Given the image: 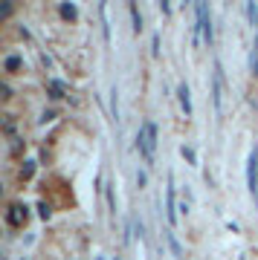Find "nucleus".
Segmentation results:
<instances>
[{
    "label": "nucleus",
    "instance_id": "obj_8",
    "mask_svg": "<svg viewBox=\"0 0 258 260\" xmlns=\"http://www.w3.org/2000/svg\"><path fill=\"white\" fill-rule=\"evenodd\" d=\"M165 243H168V249H171L174 258L183 260V246H180V240H177V234H174L171 228H165Z\"/></svg>",
    "mask_w": 258,
    "mask_h": 260
},
{
    "label": "nucleus",
    "instance_id": "obj_18",
    "mask_svg": "<svg viewBox=\"0 0 258 260\" xmlns=\"http://www.w3.org/2000/svg\"><path fill=\"white\" fill-rule=\"evenodd\" d=\"M32 171H35V162H24V165H21V179H29V176H32Z\"/></svg>",
    "mask_w": 258,
    "mask_h": 260
},
{
    "label": "nucleus",
    "instance_id": "obj_2",
    "mask_svg": "<svg viewBox=\"0 0 258 260\" xmlns=\"http://www.w3.org/2000/svg\"><path fill=\"white\" fill-rule=\"evenodd\" d=\"M224 96H226L224 66H221V61H215V72H212V104H215V113L218 116L224 113Z\"/></svg>",
    "mask_w": 258,
    "mask_h": 260
},
{
    "label": "nucleus",
    "instance_id": "obj_21",
    "mask_svg": "<svg viewBox=\"0 0 258 260\" xmlns=\"http://www.w3.org/2000/svg\"><path fill=\"white\" fill-rule=\"evenodd\" d=\"M3 130H6V133H15V116H6V122H3Z\"/></svg>",
    "mask_w": 258,
    "mask_h": 260
},
{
    "label": "nucleus",
    "instance_id": "obj_13",
    "mask_svg": "<svg viewBox=\"0 0 258 260\" xmlns=\"http://www.w3.org/2000/svg\"><path fill=\"white\" fill-rule=\"evenodd\" d=\"M104 194H107V205H110V214L116 217V185H113V182H107V185H104Z\"/></svg>",
    "mask_w": 258,
    "mask_h": 260
},
{
    "label": "nucleus",
    "instance_id": "obj_19",
    "mask_svg": "<svg viewBox=\"0 0 258 260\" xmlns=\"http://www.w3.org/2000/svg\"><path fill=\"white\" fill-rule=\"evenodd\" d=\"M133 234H139V240L145 237V226H142V220H139V217L133 220Z\"/></svg>",
    "mask_w": 258,
    "mask_h": 260
},
{
    "label": "nucleus",
    "instance_id": "obj_7",
    "mask_svg": "<svg viewBox=\"0 0 258 260\" xmlns=\"http://www.w3.org/2000/svg\"><path fill=\"white\" fill-rule=\"evenodd\" d=\"M177 101H180V107H183L186 119H192V90H189V84H186V81H180V84H177Z\"/></svg>",
    "mask_w": 258,
    "mask_h": 260
},
{
    "label": "nucleus",
    "instance_id": "obj_4",
    "mask_svg": "<svg viewBox=\"0 0 258 260\" xmlns=\"http://www.w3.org/2000/svg\"><path fill=\"white\" fill-rule=\"evenodd\" d=\"M247 188H250V196L256 199L258 211V148H253L250 156H247Z\"/></svg>",
    "mask_w": 258,
    "mask_h": 260
},
{
    "label": "nucleus",
    "instance_id": "obj_11",
    "mask_svg": "<svg viewBox=\"0 0 258 260\" xmlns=\"http://www.w3.org/2000/svg\"><path fill=\"white\" fill-rule=\"evenodd\" d=\"M130 21H133V32H142V12H139V6L136 3H130Z\"/></svg>",
    "mask_w": 258,
    "mask_h": 260
},
{
    "label": "nucleus",
    "instance_id": "obj_5",
    "mask_svg": "<svg viewBox=\"0 0 258 260\" xmlns=\"http://www.w3.org/2000/svg\"><path fill=\"white\" fill-rule=\"evenodd\" d=\"M165 220L168 228L177 226V196H174V176L168 173V188H165Z\"/></svg>",
    "mask_w": 258,
    "mask_h": 260
},
{
    "label": "nucleus",
    "instance_id": "obj_17",
    "mask_svg": "<svg viewBox=\"0 0 258 260\" xmlns=\"http://www.w3.org/2000/svg\"><path fill=\"white\" fill-rule=\"evenodd\" d=\"M180 156H183L189 165H197V153H194V148H189V145H183V148H180Z\"/></svg>",
    "mask_w": 258,
    "mask_h": 260
},
{
    "label": "nucleus",
    "instance_id": "obj_16",
    "mask_svg": "<svg viewBox=\"0 0 258 260\" xmlns=\"http://www.w3.org/2000/svg\"><path fill=\"white\" fill-rule=\"evenodd\" d=\"M21 64H24V61H21V55H9V58H6V72H18V69H21Z\"/></svg>",
    "mask_w": 258,
    "mask_h": 260
},
{
    "label": "nucleus",
    "instance_id": "obj_20",
    "mask_svg": "<svg viewBox=\"0 0 258 260\" xmlns=\"http://www.w3.org/2000/svg\"><path fill=\"white\" fill-rule=\"evenodd\" d=\"M151 55H154V58L160 55V35H154V38H151Z\"/></svg>",
    "mask_w": 258,
    "mask_h": 260
},
{
    "label": "nucleus",
    "instance_id": "obj_23",
    "mask_svg": "<svg viewBox=\"0 0 258 260\" xmlns=\"http://www.w3.org/2000/svg\"><path fill=\"white\" fill-rule=\"evenodd\" d=\"M38 211H41V217H44V220H50V214H52V211H50V205H47V202H41V205H38Z\"/></svg>",
    "mask_w": 258,
    "mask_h": 260
},
{
    "label": "nucleus",
    "instance_id": "obj_14",
    "mask_svg": "<svg viewBox=\"0 0 258 260\" xmlns=\"http://www.w3.org/2000/svg\"><path fill=\"white\" fill-rule=\"evenodd\" d=\"M247 18H250V23L256 29V38H258V3H247Z\"/></svg>",
    "mask_w": 258,
    "mask_h": 260
},
{
    "label": "nucleus",
    "instance_id": "obj_3",
    "mask_svg": "<svg viewBox=\"0 0 258 260\" xmlns=\"http://www.w3.org/2000/svg\"><path fill=\"white\" fill-rule=\"evenodd\" d=\"M194 15H197V26H200L203 41L212 46V43H215V26H212V12H209V3H197V6H194Z\"/></svg>",
    "mask_w": 258,
    "mask_h": 260
},
{
    "label": "nucleus",
    "instance_id": "obj_9",
    "mask_svg": "<svg viewBox=\"0 0 258 260\" xmlns=\"http://www.w3.org/2000/svg\"><path fill=\"white\" fill-rule=\"evenodd\" d=\"M47 93H50L52 98H64L67 96V84L58 81V78H50V81H47Z\"/></svg>",
    "mask_w": 258,
    "mask_h": 260
},
{
    "label": "nucleus",
    "instance_id": "obj_24",
    "mask_svg": "<svg viewBox=\"0 0 258 260\" xmlns=\"http://www.w3.org/2000/svg\"><path fill=\"white\" fill-rule=\"evenodd\" d=\"M50 119H55V110H44V116H41V122H50Z\"/></svg>",
    "mask_w": 258,
    "mask_h": 260
},
{
    "label": "nucleus",
    "instance_id": "obj_1",
    "mask_svg": "<svg viewBox=\"0 0 258 260\" xmlns=\"http://www.w3.org/2000/svg\"><path fill=\"white\" fill-rule=\"evenodd\" d=\"M136 151L142 153L145 165H154V151H157V125L145 119L136 130Z\"/></svg>",
    "mask_w": 258,
    "mask_h": 260
},
{
    "label": "nucleus",
    "instance_id": "obj_22",
    "mask_svg": "<svg viewBox=\"0 0 258 260\" xmlns=\"http://www.w3.org/2000/svg\"><path fill=\"white\" fill-rule=\"evenodd\" d=\"M145 182H148V176H145V171H136V185H139V188H145Z\"/></svg>",
    "mask_w": 258,
    "mask_h": 260
},
{
    "label": "nucleus",
    "instance_id": "obj_6",
    "mask_svg": "<svg viewBox=\"0 0 258 260\" xmlns=\"http://www.w3.org/2000/svg\"><path fill=\"white\" fill-rule=\"evenodd\" d=\"M6 223L12 228L24 226V223H26V205H9V208H6Z\"/></svg>",
    "mask_w": 258,
    "mask_h": 260
},
{
    "label": "nucleus",
    "instance_id": "obj_15",
    "mask_svg": "<svg viewBox=\"0 0 258 260\" xmlns=\"http://www.w3.org/2000/svg\"><path fill=\"white\" fill-rule=\"evenodd\" d=\"M61 18H64V21H76V18H78V9H76L73 3H61Z\"/></svg>",
    "mask_w": 258,
    "mask_h": 260
},
{
    "label": "nucleus",
    "instance_id": "obj_25",
    "mask_svg": "<svg viewBox=\"0 0 258 260\" xmlns=\"http://www.w3.org/2000/svg\"><path fill=\"white\" fill-rule=\"evenodd\" d=\"M160 12H162V15H171V3H165V0H162V3H160Z\"/></svg>",
    "mask_w": 258,
    "mask_h": 260
},
{
    "label": "nucleus",
    "instance_id": "obj_10",
    "mask_svg": "<svg viewBox=\"0 0 258 260\" xmlns=\"http://www.w3.org/2000/svg\"><path fill=\"white\" fill-rule=\"evenodd\" d=\"M99 15H102V38H104V43H110V26H107V6H104V3L99 6Z\"/></svg>",
    "mask_w": 258,
    "mask_h": 260
},
{
    "label": "nucleus",
    "instance_id": "obj_12",
    "mask_svg": "<svg viewBox=\"0 0 258 260\" xmlns=\"http://www.w3.org/2000/svg\"><path fill=\"white\" fill-rule=\"evenodd\" d=\"M110 116L113 122H119V90L116 87H110Z\"/></svg>",
    "mask_w": 258,
    "mask_h": 260
},
{
    "label": "nucleus",
    "instance_id": "obj_26",
    "mask_svg": "<svg viewBox=\"0 0 258 260\" xmlns=\"http://www.w3.org/2000/svg\"><path fill=\"white\" fill-rule=\"evenodd\" d=\"M113 260H122V258H113Z\"/></svg>",
    "mask_w": 258,
    "mask_h": 260
}]
</instances>
